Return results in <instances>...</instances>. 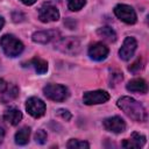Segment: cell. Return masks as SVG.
I'll return each mask as SVG.
<instances>
[{
	"label": "cell",
	"mask_w": 149,
	"mask_h": 149,
	"mask_svg": "<svg viewBox=\"0 0 149 149\" xmlns=\"http://www.w3.org/2000/svg\"><path fill=\"white\" fill-rule=\"evenodd\" d=\"M86 3V0H68V7L70 10H80Z\"/></svg>",
	"instance_id": "21"
},
{
	"label": "cell",
	"mask_w": 149,
	"mask_h": 149,
	"mask_svg": "<svg viewBox=\"0 0 149 149\" xmlns=\"http://www.w3.org/2000/svg\"><path fill=\"white\" fill-rule=\"evenodd\" d=\"M107 55H108V48L101 42L93 43L88 48V56L91 59H93L95 62L104 61L107 57Z\"/></svg>",
	"instance_id": "11"
},
{
	"label": "cell",
	"mask_w": 149,
	"mask_h": 149,
	"mask_svg": "<svg viewBox=\"0 0 149 149\" xmlns=\"http://www.w3.org/2000/svg\"><path fill=\"white\" fill-rule=\"evenodd\" d=\"M7 85H8V84H7V83H6V81H5L2 78H0V94H1V93H2L5 90H6Z\"/></svg>",
	"instance_id": "26"
},
{
	"label": "cell",
	"mask_w": 149,
	"mask_h": 149,
	"mask_svg": "<svg viewBox=\"0 0 149 149\" xmlns=\"http://www.w3.org/2000/svg\"><path fill=\"white\" fill-rule=\"evenodd\" d=\"M3 137H5V129L2 127H0V144L3 141Z\"/></svg>",
	"instance_id": "28"
},
{
	"label": "cell",
	"mask_w": 149,
	"mask_h": 149,
	"mask_svg": "<svg viewBox=\"0 0 149 149\" xmlns=\"http://www.w3.org/2000/svg\"><path fill=\"white\" fill-rule=\"evenodd\" d=\"M126 88L130 92H137V93H147L148 91V85H147V81L142 78H135V79H132L127 85H126Z\"/></svg>",
	"instance_id": "14"
},
{
	"label": "cell",
	"mask_w": 149,
	"mask_h": 149,
	"mask_svg": "<svg viewBox=\"0 0 149 149\" xmlns=\"http://www.w3.org/2000/svg\"><path fill=\"white\" fill-rule=\"evenodd\" d=\"M19 95V88L15 84H8L6 90L0 94V101L2 104H7L12 100H14Z\"/></svg>",
	"instance_id": "15"
},
{
	"label": "cell",
	"mask_w": 149,
	"mask_h": 149,
	"mask_svg": "<svg viewBox=\"0 0 149 149\" xmlns=\"http://www.w3.org/2000/svg\"><path fill=\"white\" fill-rule=\"evenodd\" d=\"M28 64H29L30 66H33L34 70H35L38 74H43V73H45V72L48 71V62L44 61V59L41 58V57H34L33 59L29 61Z\"/></svg>",
	"instance_id": "17"
},
{
	"label": "cell",
	"mask_w": 149,
	"mask_h": 149,
	"mask_svg": "<svg viewBox=\"0 0 149 149\" xmlns=\"http://www.w3.org/2000/svg\"><path fill=\"white\" fill-rule=\"evenodd\" d=\"M118 107L123 111L130 119L137 122H144L148 119L147 111L144 106L130 97H121L118 100Z\"/></svg>",
	"instance_id": "1"
},
{
	"label": "cell",
	"mask_w": 149,
	"mask_h": 149,
	"mask_svg": "<svg viewBox=\"0 0 149 149\" xmlns=\"http://www.w3.org/2000/svg\"><path fill=\"white\" fill-rule=\"evenodd\" d=\"M44 95L54 101H64L70 95L68 87L61 84H48L43 87Z\"/></svg>",
	"instance_id": "4"
},
{
	"label": "cell",
	"mask_w": 149,
	"mask_h": 149,
	"mask_svg": "<svg viewBox=\"0 0 149 149\" xmlns=\"http://www.w3.org/2000/svg\"><path fill=\"white\" fill-rule=\"evenodd\" d=\"M3 24H5V20H3V17H2V16H0V30L2 29Z\"/></svg>",
	"instance_id": "29"
},
{
	"label": "cell",
	"mask_w": 149,
	"mask_h": 149,
	"mask_svg": "<svg viewBox=\"0 0 149 149\" xmlns=\"http://www.w3.org/2000/svg\"><path fill=\"white\" fill-rule=\"evenodd\" d=\"M38 19L44 23L57 21L59 19V12L52 3H43L38 9Z\"/></svg>",
	"instance_id": "7"
},
{
	"label": "cell",
	"mask_w": 149,
	"mask_h": 149,
	"mask_svg": "<svg viewBox=\"0 0 149 149\" xmlns=\"http://www.w3.org/2000/svg\"><path fill=\"white\" fill-rule=\"evenodd\" d=\"M29 136H30V128L22 127L15 134V143L19 146H24L29 142Z\"/></svg>",
	"instance_id": "18"
},
{
	"label": "cell",
	"mask_w": 149,
	"mask_h": 149,
	"mask_svg": "<svg viewBox=\"0 0 149 149\" xmlns=\"http://www.w3.org/2000/svg\"><path fill=\"white\" fill-rule=\"evenodd\" d=\"M136 48H137L136 40L134 37H130V36L126 37L125 41H123V43H122V45H121V48H120V50H119L120 58L122 61H129L133 57Z\"/></svg>",
	"instance_id": "9"
},
{
	"label": "cell",
	"mask_w": 149,
	"mask_h": 149,
	"mask_svg": "<svg viewBox=\"0 0 149 149\" xmlns=\"http://www.w3.org/2000/svg\"><path fill=\"white\" fill-rule=\"evenodd\" d=\"M58 36H59L58 30H42V31L34 33L31 36V40L36 43L45 44V43H49V42L58 38Z\"/></svg>",
	"instance_id": "12"
},
{
	"label": "cell",
	"mask_w": 149,
	"mask_h": 149,
	"mask_svg": "<svg viewBox=\"0 0 149 149\" xmlns=\"http://www.w3.org/2000/svg\"><path fill=\"white\" fill-rule=\"evenodd\" d=\"M142 68H143L142 58H137L130 66H128V71H130V72H133V73H136V72L140 71Z\"/></svg>",
	"instance_id": "23"
},
{
	"label": "cell",
	"mask_w": 149,
	"mask_h": 149,
	"mask_svg": "<svg viewBox=\"0 0 149 149\" xmlns=\"http://www.w3.org/2000/svg\"><path fill=\"white\" fill-rule=\"evenodd\" d=\"M22 3L27 5V6H30V5H34L36 2V0H20Z\"/></svg>",
	"instance_id": "27"
},
{
	"label": "cell",
	"mask_w": 149,
	"mask_h": 149,
	"mask_svg": "<svg viewBox=\"0 0 149 149\" xmlns=\"http://www.w3.org/2000/svg\"><path fill=\"white\" fill-rule=\"evenodd\" d=\"M21 119H22V113L17 108H9L3 114V120L7 121L8 123H10L12 126L19 125Z\"/></svg>",
	"instance_id": "16"
},
{
	"label": "cell",
	"mask_w": 149,
	"mask_h": 149,
	"mask_svg": "<svg viewBox=\"0 0 149 149\" xmlns=\"http://www.w3.org/2000/svg\"><path fill=\"white\" fill-rule=\"evenodd\" d=\"M109 100V93L104 90H95V91H87L83 95V101L86 105H98L104 104Z\"/></svg>",
	"instance_id": "6"
},
{
	"label": "cell",
	"mask_w": 149,
	"mask_h": 149,
	"mask_svg": "<svg viewBox=\"0 0 149 149\" xmlns=\"http://www.w3.org/2000/svg\"><path fill=\"white\" fill-rule=\"evenodd\" d=\"M55 49L58 51L66 54V55H77L80 49V41L77 37L69 36V37H62L55 43Z\"/></svg>",
	"instance_id": "3"
},
{
	"label": "cell",
	"mask_w": 149,
	"mask_h": 149,
	"mask_svg": "<svg viewBox=\"0 0 149 149\" xmlns=\"http://www.w3.org/2000/svg\"><path fill=\"white\" fill-rule=\"evenodd\" d=\"M26 109L33 118H41L45 113V104L37 97H31L26 101Z\"/></svg>",
	"instance_id": "8"
},
{
	"label": "cell",
	"mask_w": 149,
	"mask_h": 149,
	"mask_svg": "<svg viewBox=\"0 0 149 149\" xmlns=\"http://www.w3.org/2000/svg\"><path fill=\"white\" fill-rule=\"evenodd\" d=\"M102 125L105 127L106 130L108 132H112V133H115V134H119V133H122L126 130V122L120 116H109V118H106L104 121H102Z\"/></svg>",
	"instance_id": "10"
},
{
	"label": "cell",
	"mask_w": 149,
	"mask_h": 149,
	"mask_svg": "<svg viewBox=\"0 0 149 149\" xmlns=\"http://www.w3.org/2000/svg\"><path fill=\"white\" fill-rule=\"evenodd\" d=\"M114 14L118 19H120L121 21H123L125 23H128V24H134L137 20L134 8L132 6L125 5V3L116 5L114 7Z\"/></svg>",
	"instance_id": "5"
},
{
	"label": "cell",
	"mask_w": 149,
	"mask_h": 149,
	"mask_svg": "<svg viewBox=\"0 0 149 149\" xmlns=\"http://www.w3.org/2000/svg\"><path fill=\"white\" fill-rule=\"evenodd\" d=\"M0 45L3 52L9 57H16L23 51L22 42L10 34H6L0 38Z\"/></svg>",
	"instance_id": "2"
},
{
	"label": "cell",
	"mask_w": 149,
	"mask_h": 149,
	"mask_svg": "<svg viewBox=\"0 0 149 149\" xmlns=\"http://www.w3.org/2000/svg\"><path fill=\"white\" fill-rule=\"evenodd\" d=\"M57 114H58L62 119H64L65 121H69V120L71 119V116H72V115H71V113H70L68 109H63V108L58 109V111H57Z\"/></svg>",
	"instance_id": "24"
},
{
	"label": "cell",
	"mask_w": 149,
	"mask_h": 149,
	"mask_svg": "<svg viewBox=\"0 0 149 149\" xmlns=\"http://www.w3.org/2000/svg\"><path fill=\"white\" fill-rule=\"evenodd\" d=\"M97 34L108 42H114L116 40V34L111 27H101L97 30Z\"/></svg>",
	"instance_id": "19"
},
{
	"label": "cell",
	"mask_w": 149,
	"mask_h": 149,
	"mask_svg": "<svg viewBox=\"0 0 149 149\" xmlns=\"http://www.w3.org/2000/svg\"><path fill=\"white\" fill-rule=\"evenodd\" d=\"M12 17H13V21L14 22H21V21L24 20V15L22 13H20V12H14L13 15H12Z\"/></svg>",
	"instance_id": "25"
},
{
	"label": "cell",
	"mask_w": 149,
	"mask_h": 149,
	"mask_svg": "<svg viewBox=\"0 0 149 149\" xmlns=\"http://www.w3.org/2000/svg\"><path fill=\"white\" fill-rule=\"evenodd\" d=\"M146 144V136L137 133V132H134L130 136V139L128 140H123L122 142V147L123 148H127V149H137V148H141Z\"/></svg>",
	"instance_id": "13"
},
{
	"label": "cell",
	"mask_w": 149,
	"mask_h": 149,
	"mask_svg": "<svg viewBox=\"0 0 149 149\" xmlns=\"http://www.w3.org/2000/svg\"><path fill=\"white\" fill-rule=\"evenodd\" d=\"M66 147L69 149H88L90 144L86 141H80V140H76V139H71L68 143Z\"/></svg>",
	"instance_id": "20"
},
{
	"label": "cell",
	"mask_w": 149,
	"mask_h": 149,
	"mask_svg": "<svg viewBox=\"0 0 149 149\" xmlns=\"http://www.w3.org/2000/svg\"><path fill=\"white\" fill-rule=\"evenodd\" d=\"M47 133L43 130V129H40V130H37L36 132V134H35V141H36V143H38V144H44L45 142H47Z\"/></svg>",
	"instance_id": "22"
}]
</instances>
